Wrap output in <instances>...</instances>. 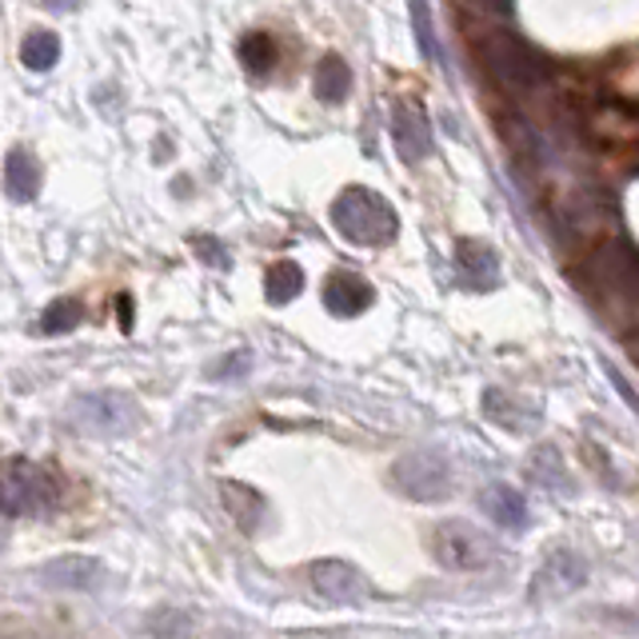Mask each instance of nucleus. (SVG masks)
I'll return each instance as SVG.
<instances>
[{"mask_svg":"<svg viewBox=\"0 0 639 639\" xmlns=\"http://www.w3.org/2000/svg\"><path fill=\"white\" fill-rule=\"evenodd\" d=\"M575 292H584L599 312H619L616 328L639 316V248L616 236H604L595 248H584L580 268L572 272Z\"/></svg>","mask_w":639,"mask_h":639,"instance_id":"1","label":"nucleus"},{"mask_svg":"<svg viewBox=\"0 0 639 639\" xmlns=\"http://www.w3.org/2000/svg\"><path fill=\"white\" fill-rule=\"evenodd\" d=\"M472 53L480 72L512 100H536L548 89V56L507 24H484L472 36Z\"/></svg>","mask_w":639,"mask_h":639,"instance_id":"2","label":"nucleus"},{"mask_svg":"<svg viewBox=\"0 0 639 639\" xmlns=\"http://www.w3.org/2000/svg\"><path fill=\"white\" fill-rule=\"evenodd\" d=\"M332 228L340 232L344 240L360 244V248H380V244L396 240L400 221L396 209L380 192L352 184L332 200Z\"/></svg>","mask_w":639,"mask_h":639,"instance_id":"3","label":"nucleus"},{"mask_svg":"<svg viewBox=\"0 0 639 639\" xmlns=\"http://www.w3.org/2000/svg\"><path fill=\"white\" fill-rule=\"evenodd\" d=\"M56 484L45 468L29 460H4L0 463V516H36L53 507Z\"/></svg>","mask_w":639,"mask_h":639,"instance_id":"4","label":"nucleus"},{"mask_svg":"<svg viewBox=\"0 0 639 639\" xmlns=\"http://www.w3.org/2000/svg\"><path fill=\"white\" fill-rule=\"evenodd\" d=\"M431 548H436V560L452 572H475L492 560V543H487L484 531H475L472 524H460V519L440 524L431 536Z\"/></svg>","mask_w":639,"mask_h":639,"instance_id":"5","label":"nucleus"},{"mask_svg":"<svg viewBox=\"0 0 639 639\" xmlns=\"http://www.w3.org/2000/svg\"><path fill=\"white\" fill-rule=\"evenodd\" d=\"M72 419H77V428L92 431V436H121L136 424V404L133 396H121V392H92L72 404Z\"/></svg>","mask_w":639,"mask_h":639,"instance_id":"6","label":"nucleus"},{"mask_svg":"<svg viewBox=\"0 0 639 639\" xmlns=\"http://www.w3.org/2000/svg\"><path fill=\"white\" fill-rule=\"evenodd\" d=\"M392 480L404 496L412 500H440L448 496V484H452V475H448V463L444 456L436 452H412L392 468Z\"/></svg>","mask_w":639,"mask_h":639,"instance_id":"7","label":"nucleus"},{"mask_svg":"<svg viewBox=\"0 0 639 639\" xmlns=\"http://www.w3.org/2000/svg\"><path fill=\"white\" fill-rule=\"evenodd\" d=\"M392 141H396V153L408 165H419L431 156V124L416 100H400L392 109Z\"/></svg>","mask_w":639,"mask_h":639,"instance_id":"8","label":"nucleus"},{"mask_svg":"<svg viewBox=\"0 0 639 639\" xmlns=\"http://www.w3.org/2000/svg\"><path fill=\"white\" fill-rule=\"evenodd\" d=\"M309 584L316 587L324 599H332V604H356V599L368 592L365 575L344 560H316L309 568Z\"/></svg>","mask_w":639,"mask_h":639,"instance_id":"9","label":"nucleus"},{"mask_svg":"<svg viewBox=\"0 0 639 639\" xmlns=\"http://www.w3.org/2000/svg\"><path fill=\"white\" fill-rule=\"evenodd\" d=\"M456 272L468 288L475 292H487V288L500 284V256L492 244L484 240H460L456 248Z\"/></svg>","mask_w":639,"mask_h":639,"instance_id":"10","label":"nucleus"},{"mask_svg":"<svg viewBox=\"0 0 639 639\" xmlns=\"http://www.w3.org/2000/svg\"><path fill=\"white\" fill-rule=\"evenodd\" d=\"M372 300H375L372 284L356 272H336L324 284V309L336 312V316H360V312L372 309Z\"/></svg>","mask_w":639,"mask_h":639,"instance_id":"11","label":"nucleus"},{"mask_svg":"<svg viewBox=\"0 0 639 639\" xmlns=\"http://www.w3.org/2000/svg\"><path fill=\"white\" fill-rule=\"evenodd\" d=\"M45 584L60 587V592H92L100 584V563L89 556H60V560L45 563Z\"/></svg>","mask_w":639,"mask_h":639,"instance_id":"12","label":"nucleus"},{"mask_svg":"<svg viewBox=\"0 0 639 639\" xmlns=\"http://www.w3.org/2000/svg\"><path fill=\"white\" fill-rule=\"evenodd\" d=\"M500 136H504L507 153H512V160L519 168H536L543 160V136L519 112H504L500 116Z\"/></svg>","mask_w":639,"mask_h":639,"instance_id":"13","label":"nucleus"},{"mask_svg":"<svg viewBox=\"0 0 639 639\" xmlns=\"http://www.w3.org/2000/svg\"><path fill=\"white\" fill-rule=\"evenodd\" d=\"M4 192L16 204H29L41 192V160L29 148H12L9 160H4Z\"/></svg>","mask_w":639,"mask_h":639,"instance_id":"14","label":"nucleus"},{"mask_svg":"<svg viewBox=\"0 0 639 639\" xmlns=\"http://www.w3.org/2000/svg\"><path fill=\"white\" fill-rule=\"evenodd\" d=\"M312 89L324 104H344L348 92H352V68L344 65V56L328 53L316 60V72H312Z\"/></svg>","mask_w":639,"mask_h":639,"instance_id":"15","label":"nucleus"},{"mask_svg":"<svg viewBox=\"0 0 639 639\" xmlns=\"http://www.w3.org/2000/svg\"><path fill=\"white\" fill-rule=\"evenodd\" d=\"M221 500H224V507H228V516L236 519V528H244V531L260 528V516H265V496H260V492H253L248 484H236V480H224Z\"/></svg>","mask_w":639,"mask_h":639,"instance_id":"16","label":"nucleus"},{"mask_svg":"<svg viewBox=\"0 0 639 639\" xmlns=\"http://www.w3.org/2000/svg\"><path fill=\"white\" fill-rule=\"evenodd\" d=\"M300 292H304V268L296 260H280V265L268 268V280H265L268 304H292Z\"/></svg>","mask_w":639,"mask_h":639,"instance_id":"17","label":"nucleus"},{"mask_svg":"<svg viewBox=\"0 0 639 639\" xmlns=\"http://www.w3.org/2000/svg\"><path fill=\"white\" fill-rule=\"evenodd\" d=\"M56 56H60V41H56V33H29L21 45V60L24 68H33V72H48V68L56 65Z\"/></svg>","mask_w":639,"mask_h":639,"instance_id":"18","label":"nucleus"},{"mask_svg":"<svg viewBox=\"0 0 639 639\" xmlns=\"http://www.w3.org/2000/svg\"><path fill=\"white\" fill-rule=\"evenodd\" d=\"M408 16H412V33H416V45L424 53V60H440V41H436V24H431V4L428 0H408Z\"/></svg>","mask_w":639,"mask_h":639,"instance_id":"19","label":"nucleus"},{"mask_svg":"<svg viewBox=\"0 0 639 639\" xmlns=\"http://www.w3.org/2000/svg\"><path fill=\"white\" fill-rule=\"evenodd\" d=\"M276 41L268 33H248L240 41V60H244V68L248 72H256V77H265L268 68L276 65Z\"/></svg>","mask_w":639,"mask_h":639,"instance_id":"20","label":"nucleus"},{"mask_svg":"<svg viewBox=\"0 0 639 639\" xmlns=\"http://www.w3.org/2000/svg\"><path fill=\"white\" fill-rule=\"evenodd\" d=\"M85 320V304L72 296L65 300H53L45 309V316H41V324H45V332H53V336H60V332H72Z\"/></svg>","mask_w":639,"mask_h":639,"instance_id":"21","label":"nucleus"},{"mask_svg":"<svg viewBox=\"0 0 639 639\" xmlns=\"http://www.w3.org/2000/svg\"><path fill=\"white\" fill-rule=\"evenodd\" d=\"M484 504H487V512H492L496 519H507V524H512V519H519V500L512 496L507 487H492V492L484 496Z\"/></svg>","mask_w":639,"mask_h":639,"instance_id":"22","label":"nucleus"},{"mask_svg":"<svg viewBox=\"0 0 639 639\" xmlns=\"http://www.w3.org/2000/svg\"><path fill=\"white\" fill-rule=\"evenodd\" d=\"M197 256L204 260V265L221 268V272H228V268H232L228 253H224V248L216 240H212V236H197Z\"/></svg>","mask_w":639,"mask_h":639,"instance_id":"23","label":"nucleus"},{"mask_svg":"<svg viewBox=\"0 0 639 639\" xmlns=\"http://www.w3.org/2000/svg\"><path fill=\"white\" fill-rule=\"evenodd\" d=\"M116 320H121L124 332L133 328V296H121V300H116Z\"/></svg>","mask_w":639,"mask_h":639,"instance_id":"24","label":"nucleus"},{"mask_svg":"<svg viewBox=\"0 0 639 639\" xmlns=\"http://www.w3.org/2000/svg\"><path fill=\"white\" fill-rule=\"evenodd\" d=\"M468 4L480 12H507L512 9V0H468Z\"/></svg>","mask_w":639,"mask_h":639,"instance_id":"25","label":"nucleus"}]
</instances>
